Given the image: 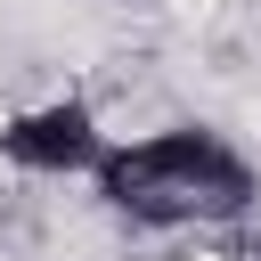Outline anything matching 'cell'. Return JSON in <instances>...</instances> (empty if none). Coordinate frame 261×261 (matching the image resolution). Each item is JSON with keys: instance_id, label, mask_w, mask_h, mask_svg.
Listing matches in <instances>:
<instances>
[{"instance_id": "obj_2", "label": "cell", "mask_w": 261, "mask_h": 261, "mask_svg": "<svg viewBox=\"0 0 261 261\" xmlns=\"http://www.w3.org/2000/svg\"><path fill=\"white\" fill-rule=\"evenodd\" d=\"M106 147H114V139H106V122H98L90 98H41V106H24V114L0 122V163H16V171H33V179L98 171Z\"/></svg>"}, {"instance_id": "obj_1", "label": "cell", "mask_w": 261, "mask_h": 261, "mask_svg": "<svg viewBox=\"0 0 261 261\" xmlns=\"http://www.w3.org/2000/svg\"><path fill=\"white\" fill-rule=\"evenodd\" d=\"M98 204L130 228H228L261 204V163L204 130V122H171V130H147V139H114L98 155Z\"/></svg>"}]
</instances>
